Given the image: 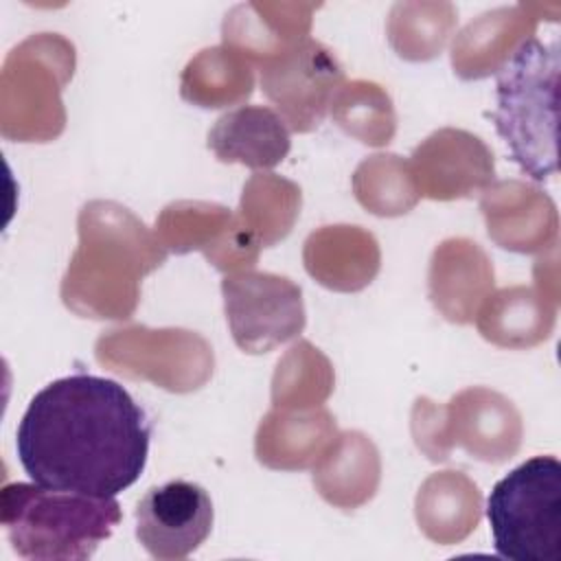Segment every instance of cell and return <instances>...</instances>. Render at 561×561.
<instances>
[{
    "mask_svg": "<svg viewBox=\"0 0 561 561\" xmlns=\"http://www.w3.org/2000/svg\"><path fill=\"white\" fill-rule=\"evenodd\" d=\"M149 438L145 410L118 381L75 373L31 399L15 451L31 480L46 489L114 497L140 478Z\"/></svg>",
    "mask_w": 561,
    "mask_h": 561,
    "instance_id": "6da1fadb",
    "label": "cell"
},
{
    "mask_svg": "<svg viewBox=\"0 0 561 561\" xmlns=\"http://www.w3.org/2000/svg\"><path fill=\"white\" fill-rule=\"evenodd\" d=\"M77 232L79 245L59 287L64 305L81 318H131L140 302V280L164 263V245L129 208L112 199L83 204Z\"/></svg>",
    "mask_w": 561,
    "mask_h": 561,
    "instance_id": "7a4b0ae2",
    "label": "cell"
},
{
    "mask_svg": "<svg viewBox=\"0 0 561 561\" xmlns=\"http://www.w3.org/2000/svg\"><path fill=\"white\" fill-rule=\"evenodd\" d=\"M0 522L18 557L37 561H83L118 526L114 497H94L11 482L0 495Z\"/></svg>",
    "mask_w": 561,
    "mask_h": 561,
    "instance_id": "3957f363",
    "label": "cell"
},
{
    "mask_svg": "<svg viewBox=\"0 0 561 561\" xmlns=\"http://www.w3.org/2000/svg\"><path fill=\"white\" fill-rule=\"evenodd\" d=\"M559 44L535 35L497 72L493 123L519 169L537 182L559 169Z\"/></svg>",
    "mask_w": 561,
    "mask_h": 561,
    "instance_id": "277c9868",
    "label": "cell"
},
{
    "mask_svg": "<svg viewBox=\"0 0 561 561\" xmlns=\"http://www.w3.org/2000/svg\"><path fill=\"white\" fill-rule=\"evenodd\" d=\"M410 430L414 445L432 462H445L454 447H462L482 462H506L522 445L524 423L502 392L473 386L454 394L445 405L419 397L412 405Z\"/></svg>",
    "mask_w": 561,
    "mask_h": 561,
    "instance_id": "5b68a950",
    "label": "cell"
},
{
    "mask_svg": "<svg viewBox=\"0 0 561 561\" xmlns=\"http://www.w3.org/2000/svg\"><path fill=\"white\" fill-rule=\"evenodd\" d=\"M75 72V46L37 33L15 46L0 77V129L20 142L55 140L66 127L61 90Z\"/></svg>",
    "mask_w": 561,
    "mask_h": 561,
    "instance_id": "8992f818",
    "label": "cell"
},
{
    "mask_svg": "<svg viewBox=\"0 0 561 561\" xmlns=\"http://www.w3.org/2000/svg\"><path fill=\"white\" fill-rule=\"evenodd\" d=\"M495 552L511 561H561V462L535 456L495 482L486 500Z\"/></svg>",
    "mask_w": 561,
    "mask_h": 561,
    "instance_id": "52a82bcc",
    "label": "cell"
},
{
    "mask_svg": "<svg viewBox=\"0 0 561 561\" xmlns=\"http://www.w3.org/2000/svg\"><path fill=\"white\" fill-rule=\"evenodd\" d=\"M96 362L127 379L151 381L169 392L199 390L215 370L213 346L188 329L129 324L103 331L94 344Z\"/></svg>",
    "mask_w": 561,
    "mask_h": 561,
    "instance_id": "ba28073f",
    "label": "cell"
},
{
    "mask_svg": "<svg viewBox=\"0 0 561 561\" xmlns=\"http://www.w3.org/2000/svg\"><path fill=\"white\" fill-rule=\"evenodd\" d=\"M221 296L232 340L243 353H270L307 324L302 289L287 276L254 270L226 274Z\"/></svg>",
    "mask_w": 561,
    "mask_h": 561,
    "instance_id": "9c48e42d",
    "label": "cell"
},
{
    "mask_svg": "<svg viewBox=\"0 0 561 561\" xmlns=\"http://www.w3.org/2000/svg\"><path fill=\"white\" fill-rule=\"evenodd\" d=\"M259 68L263 94L298 134L313 131L324 121L335 90L344 83L342 64L313 37H305Z\"/></svg>",
    "mask_w": 561,
    "mask_h": 561,
    "instance_id": "30bf717a",
    "label": "cell"
},
{
    "mask_svg": "<svg viewBox=\"0 0 561 561\" xmlns=\"http://www.w3.org/2000/svg\"><path fill=\"white\" fill-rule=\"evenodd\" d=\"M213 500L188 480L151 486L136 506V539L160 561L193 554L213 530Z\"/></svg>",
    "mask_w": 561,
    "mask_h": 561,
    "instance_id": "8fae6325",
    "label": "cell"
},
{
    "mask_svg": "<svg viewBox=\"0 0 561 561\" xmlns=\"http://www.w3.org/2000/svg\"><path fill=\"white\" fill-rule=\"evenodd\" d=\"M408 162L419 195L436 202L469 197L495 178L493 151L482 138L458 127L432 131Z\"/></svg>",
    "mask_w": 561,
    "mask_h": 561,
    "instance_id": "7c38bea8",
    "label": "cell"
},
{
    "mask_svg": "<svg viewBox=\"0 0 561 561\" xmlns=\"http://www.w3.org/2000/svg\"><path fill=\"white\" fill-rule=\"evenodd\" d=\"M480 210L491 241L504 250L535 254L557 245V206L535 184L522 180L491 182L482 191Z\"/></svg>",
    "mask_w": 561,
    "mask_h": 561,
    "instance_id": "4fadbf2b",
    "label": "cell"
},
{
    "mask_svg": "<svg viewBox=\"0 0 561 561\" xmlns=\"http://www.w3.org/2000/svg\"><path fill=\"white\" fill-rule=\"evenodd\" d=\"M493 285V263L480 243L467 237H451L434 248L427 270V294L445 320L454 324L473 322Z\"/></svg>",
    "mask_w": 561,
    "mask_h": 561,
    "instance_id": "5bb4252c",
    "label": "cell"
},
{
    "mask_svg": "<svg viewBox=\"0 0 561 561\" xmlns=\"http://www.w3.org/2000/svg\"><path fill=\"white\" fill-rule=\"evenodd\" d=\"M557 4H515L486 11L471 20L451 44V66L460 79L500 72L522 42L535 35L541 13Z\"/></svg>",
    "mask_w": 561,
    "mask_h": 561,
    "instance_id": "9a60e30c",
    "label": "cell"
},
{
    "mask_svg": "<svg viewBox=\"0 0 561 561\" xmlns=\"http://www.w3.org/2000/svg\"><path fill=\"white\" fill-rule=\"evenodd\" d=\"M318 7L305 2L237 4L221 24L224 46L261 66L309 37L311 15Z\"/></svg>",
    "mask_w": 561,
    "mask_h": 561,
    "instance_id": "2e32d148",
    "label": "cell"
},
{
    "mask_svg": "<svg viewBox=\"0 0 561 561\" xmlns=\"http://www.w3.org/2000/svg\"><path fill=\"white\" fill-rule=\"evenodd\" d=\"M337 436L333 414L318 405L305 410L272 408L254 436L256 460L278 471L311 469Z\"/></svg>",
    "mask_w": 561,
    "mask_h": 561,
    "instance_id": "e0dca14e",
    "label": "cell"
},
{
    "mask_svg": "<svg viewBox=\"0 0 561 561\" xmlns=\"http://www.w3.org/2000/svg\"><path fill=\"white\" fill-rule=\"evenodd\" d=\"M302 261L309 276L333 291H359L381 265L377 239L362 226H322L305 239Z\"/></svg>",
    "mask_w": 561,
    "mask_h": 561,
    "instance_id": "ac0fdd59",
    "label": "cell"
},
{
    "mask_svg": "<svg viewBox=\"0 0 561 561\" xmlns=\"http://www.w3.org/2000/svg\"><path fill=\"white\" fill-rule=\"evenodd\" d=\"M208 149L219 162L265 171L280 164L289 149V127L265 105H241L226 112L208 129Z\"/></svg>",
    "mask_w": 561,
    "mask_h": 561,
    "instance_id": "d6986e66",
    "label": "cell"
},
{
    "mask_svg": "<svg viewBox=\"0 0 561 561\" xmlns=\"http://www.w3.org/2000/svg\"><path fill=\"white\" fill-rule=\"evenodd\" d=\"M311 480L320 497L335 508H359L370 502L379 489V449L359 430L337 432L331 447L313 467Z\"/></svg>",
    "mask_w": 561,
    "mask_h": 561,
    "instance_id": "ffe728a7",
    "label": "cell"
},
{
    "mask_svg": "<svg viewBox=\"0 0 561 561\" xmlns=\"http://www.w3.org/2000/svg\"><path fill=\"white\" fill-rule=\"evenodd\" d=\"M557 307L559 302L537 287L513 285L486 296L476 313V327L495 346L530 348L550 337Z\"/></svg>",
    "mask_w": 561,
    "mask_h": 561,
    "instance_id": "44dd1931",
    "label": "cell"
},
{
    "mask_svg": "<svg viewBox=\"0 0 561 561\" xmlns=\"http://www.w3.org/2000/svg\"><path fill=\"white\" fill-rule=\"evenodd\" d=\"M414 517L430 541L438 546L460 543L482 517V493L462 471H436L419 486Z\"/></svg>",
    "mask_w": 561,
    "mask_h": 561,
    "instance_id": "7402d4cb",
    "label": "cell"
},
{
    "mask_svg": "<svg viewBox=\"0 0 561 561\" xmlns=\"http://www.w3.org/2000/svg\"><path fill=\"white\" fill-rule=\"evenodd\" d=\"M252 90V64L224 44L199 50L180 77V96L206 110L237 105L250 99Z\"/></svg>",
    "mask_w": 561,
    "mask_h": 561,
    "instance_id": "603a6c76",
    "label": "cell"
},
{
    "mask_svg": "<svg viewBox=\"0 0 561 561\" xmlns=\"http://www.w3.org/2000/svg\"><path fill=\"white\" fill-rule=\"evenodd\" d=\"M300 206L298 184L276 173H254L243 186L237 219L261 248H272L291 232Z\"/></svg>",
    "mask_w": 561,
    "mask_h": 561,
    "instance_id": "cb8c5ba5",
    "label": "cell"
},
{
    "mask_svg": "<svg viewBox=\"0 0 561 561\" xmlns=\"http://www.w3.org/2000/svg\"><path fill=\"white\" fill-rule=\"evenodd\" d=\"M458 13L449 2H397L386 22L392 50L408 61L440 55L456 28Z\"/></svg>",
    "mask_w": 561,
    "mask_h": 561,
    "instance_id": "d4e9b609",
    "label": "cell"
},
{
    "mask_svg": "<svg viewBox=\"0 0 561 561\" xmlns=\"http://www.w3.org/2000/svg\"><path fill=\"white\" fill-rule=\"evenodd\" d=\"M232 224L234 213L221 204L180 199L160 210L153 232L167 252L186 254L199 250L208 256L230 232Z\"/></svg>",
    "mask_w": 561,
    "mask_h": 561,
    "instance_id": "484cf974",
    "label": "cell"
},
{
    "mask_svg": "<svg viewBox=\"0 0 561 561\" xmlns=\"http://www.w3.org/2000/svg\"><path fill=\"white\" fill-rule=\"evenodd\" d=\"M333 123L355 140L383 147L394 138L397 114L390 94L375 81H344L329 105Z\"/></svg>",
    "mask_w": 561,
    "mask_h": 561,
    "instance_id": "4316f807",
    "label": "cell"
},
{
    "mask_svg": "<svg viewBox=\"0 0 561 561\" xmlns=\"http://www.w3.org/2000/svg\"><path fill=\"white\" fill-rule=\"evenodd\" d=\"M355 199L377 217L410 213L421 199L410 162L397 153L364 158L351 178Z\"/></svg>",
    "mask_w": 561,
    "mask_h": 561,
    "instance_id": "83f0119b",
    "label": "cell"
},
{
    "mask_svg": "<svg viewBox=\"0 0 561 561\" xmlns=\"http://www.w3.org/2000/svg\"><path fill=\"white\" fill-rule=\"evenodd\" d=\"M335 375L329 357L311 342H296L276 364L272 377L274 408L305 410L322 405L333 392Z\"/></svg>",
    "mask_w": 561,
    "mask_h": 561,
    "instance_id": "f1b7e54d",
    "label": "cell"
}]
</instances>
